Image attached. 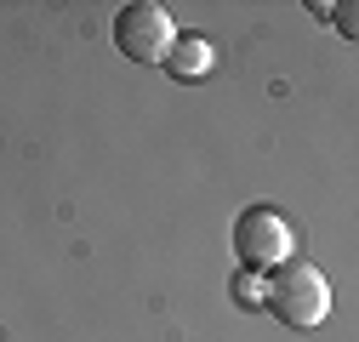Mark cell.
I'll return each instance as SVG.
<instances>
[{"label": "cell", "instance_id": "obj_1", "mask_svg": "<svg viewBox=\"0 0 359 342\" xmlns=\"http://www.w3.org/2000/svg\"><path fill=\"white\" fill-rule=\"evenodd\" d=\"M262 308H274L280 325H291V331L325 325V314H331V280H325V268L308 263V256H285V263L262 280Z\"/></svg>", "mask_w": 359, "mask_h": 342}, {"label": "cell", "instance_id": "obj_2", "mask_svg": "<svg viewBox=\"0 0 359 342\" xmlns=\"http://www.w3.org/2000/svg\"><path fill=\"white\" fill-rule=\"evenodd\" d=\"M171 40H177L171 12L154 6V0H131V6L114 12V52L131 63H165Z\"/></svg>", "mask_w": 359, "mask_h": 342}, {"label": "cell", "instance_id": "obj_3", "mask_svg": "<svg viewBox=\"0 0 359 342\" xmlns=\"http://www.w3.org/2000/svg\"><path fill=\"white\" fill-rule=\"evenodd\" d=\"M291 223L280 217L274 205H245L234 217V256L245 268H280L291 256Z\"/></svg>", "mask_w": 359, "mask_h": 342}, {"label": "cell", "instance_id": "obj_4", "mask_svg": "<svg viewBox=\"0 0 359 342\" xmlns=\"http://www.w3.org/2000/svg\"><path fill=\"white\" fill-rule=\"evenodd\" d=\"M165 69H171L177 80H205V74L217 69V46H211L205 34H177L171 52H165Z\"/></svg>", "mask_w": 359, "mask_h": 342}, {"label": "cell", "instance_id": "obj_5", "mask_svg": "<svg viewBox=\"0 0 359 342\" xmlns=\"http://www.w3.org/2000/svg\"><path fill=\"white\" fill-rule=\"evenodd\" d=\"M234 296H240L245 308H262V274L257 268H240L234 274Z\"/></svg>", "mask_w": 359, "mask_h": 342}, {"label": "cell", "instance_id": "obj_6", "mask_svg": "<svg viewBox=\"0 0 359 342\" xmlns=\"http://www.w3.org/2000/svg\"><path fill=\"white\" fill-rule=\"evenodd\" d=\"M331 18H337V29H342V34H359V23H353V6H348V0H342V6H331Z\"/></svg>", "mask_w": 359, "mask_h": 342}]
</instances>
